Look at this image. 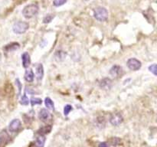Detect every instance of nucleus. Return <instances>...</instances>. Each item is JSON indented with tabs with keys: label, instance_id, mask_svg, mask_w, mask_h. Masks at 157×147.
<instances>
[{
	"label": "nucleus",
	"instance_id": "1",
	"mask_svg": "<svg viewBox=\"0 0 157 147\" xmlns=\"http://www.w3.org/2000/svg\"><path fill=\"white\" fill-rule=\"evenodd\" d=\"M39 7L37 4H29L22 10V15L26 18H31L38 14Z\"/></svg>",
	"mask_w": 157,
	"mask_h": 147
},
{
	"label": "nucleus",
	"instance_id": "2",
	"mask_svg": "<svg viewBox=\"0 0 157 147\" xmlns=\"http://www.w3.org/2000/svg\"><path fill=\"white\" fill-rule=\"evenodd\" d=\"M94 16L99 22H105L108 18V11L104 7H98L94 9Z\"/></svg>",
	"mask_w": 157,
	"mask_h": 147
},
{
	"label": "nucleus",
	"instance_id": "3",
	"mask_svg": "<svg viewBox=\"0 0 157 147\" xmlns=\"http://www.w3.org/2000/svg\"><path fill=\"white\" fill-rule=\"evenodd\" d=\"M28 28H29V25H28V22H24V21H18L14 24L12 30H13L14 33L21 35V34H24L26 32Z\"/></svg>",
	"mask_w": 157,
	"mask_h": 147
},
{
	"label": "nucleus",
	"instance_id": "4",
	"mask_svg": "<svg viewBox=\"0 0 157 147\" xmlns=\"http://www.w3.org/2000/svg\"><path fill=\"white\" fill-rule=\"evenodd\" d=\"M123 121V117L122 114L119 112L114 113L110 117V123L111 125L114 126H117L120 125Z\"/></svg>",
	"mask_w": 157,
	"mask_h": 147
},
{
	"label": "nucleus",
	"instance_id": "5",
	"mask_svg": "<svg viewBox=\"0 0 157 147\" xmlns=\"http://www.w3.org/2000/svg\"><path fill=\"white\" fill-rule=\"evenodd\" d=\"M127 65L128 68L131 71H138V70L140 69L142 64L138 59L132 58L128 60L127 62Z\"/></svg>",
	"mask_w": 157,
	"mask_h": 147
},
{
	"label": "nucleus",
	"instance_id": "6",
	"mask_svg": "<svg viewBox=\"0 0 157 147\" xmlns=\"http://www.w3.org/2000/svg\"><path fill=\"white\" fill-rule=\"evenodd\" d=\"M22 122L18 119H14L10 122L8 125V130L11 133H17L21 129Z\"/></svg>",
	"mask_w": 157,
	"mask_h": 147
},
{
	"label": "nucleus",
	"instance_id": "7",
	"mask_svg": "<svg viewBox=\"0 0 157 147\" xmlns=\"http://www.w3.org/2000/svg\"><path fill=\"white\" fill-rule=\"evenodd\" d=\"M98 85H99L101 89L104 90V91H109L112 88L113 81L110 78H104L99 81Z\"/></svg>",
	"mask_w": 157,
	"mask_h": 147
},
{
	"label": "nucleus",
	"instance_id": "8",
	"mask_svg": "<svg viewBox=\"0 0 157 147\" xmlns=\"http://www.w3.org/2000/svg\"><path fill=\"white\" fill-rule=\"evenodd\" d=\"M123 72V71L122 67L120 66V65H114L110 70V75L114 78L121 77Z\"/></svg>",
	"mask_w": 157,
	"mask_h": 147
},
{
	"label": "nucleus",
	"instance_id": "9",
	"mask_svg": "<svg viewBox=\"0 0 157 147\" xmlns=\"http://www.w3.org/2000/svg\"><path fill=\"white\" fill-rule=\"evenodd\" d=\"M36 68H35V71H36V78L38 81H41V79L43 78L44 76V68L42 64H37Z\"/></svg>",
	"mask_w": 157,
	"mask_h": 147
},
{
	"label": "nucleus",
	"instance_id": "10",
	"mask_svg": "<svg viewBox=\"0 0 157 147\" xmlns=\"http://www.w3.org/2000/svg\"><path fill=\"white\" fill-rule=\"evenodd\" d=\"M22 65L25 68H28L31 65V58L28 52H24L22 55Z\"/></svg>",
	"mask_w": 157,
	"mask_h": 147
},
{
	"label": "nucleus",
	"instance_id": "11",
	"mask_svg": "<svg viewBox=\"0 0 157 147\" xmlns=\"http://www.w3.org/2000/svg\"><path fill=\"white\" fill-rule=\"evenodd\" d=\"M51 117L48 110H47L45 108H42L41 110H40L39 113H38V118L41 120V121H47L49 117Z\"/></svg>",
	"mask_w": 157,
	"mask_h": 147
},
{
	"label": "nucleus",
	"instance_id": "12",
	"mask_svg": "<svg viewBox=\"0 0 157 147\" xmlns=\"http://www.w3.org/2000/svg\"><path fill=\"white\" fill-rule=\"evenodd\" d=\"M20 48V45L18 42H12V43L8 44V45H5L4 50L7 52H9V51H14L18 50Z\"/></svg>",
	"mask_w": 157,
	"mask_h": 147
},
{
	"label": "nucleus",
	"instance_id": "13",
	"mask_svg": "<svg viewBox=\"0 0 157 147\" xmlns=\"http://www.w3.org/2000/svg\"><path fill=\"white\" fill-rule=\"evenodd\" d=\"M45 140H46V138H45V136L38 135L35 139V145L37 147H44Z\"/></svg>",
	"mask_w": 157,
	"mask_h": 147
},
{
	"label": "nucleus",
	"instance_id": "14",
	"mask_svg": "<svg viewBox=\"0 0 157 147\" xmlns=\"http://www.w3.org/2000/svg\"><path fill=\"white\" fill-rule=\"evenodd\" d=\"M34 78H35V75H34V72L32 70H27L25 71L24 78H25V80L27 82H32L34 80Z\"/></svg>",
	"mask_w": 157,
	"mask_h": 147
},
{
	"label": "nucleus",
	"instance_id": "15",
	"mask_svg": "<svg viewBox=\"0 0 157 147\" xmlns=\"http://www.w3.org/2000/svg\"><path fill=\"white\" fill-rule=\"evenodd\" d=\"M55 58L58 61H62L63 60L66 58V52L63 51H57L55 55Z\"/></svg>",
	"mask_w": 157,
	"mask_h": 147
},
{
	"label": "nucleus",
	"instance_id": "16",
	"mask_svg": "<svg viewBox=\"0 0 157 147\" xmlns=\"http://www.w3.org/2000/svg\"><path fill=\"white\" fill-rule=\"evenodd\" d=\"M51 126H44V127L40 128L39 130L38 131V135L45 136V134L51 132Z\"/></svg>",
	"mask_w": 157,
	"mask_h": 147
},
{
	"label": "nucleus",
	"instance_id": "17",
	"mask_svg": "<svg viewBox=\"0 0 157 147\" xmlns=\"http://www.w3.org/2000/svg\"><path fill=\"white\" fill-rule=\"evenodd\" d=\"M45 104L48 109L51 110H55V104H54V102L51 101V99L50 97L45 98Z\"/></svg>",
	"mask_w": 157,
	"mask_h": 147
},
{
	"label": "nucleus",
	"instance_id": "18",
	"mask_svg": "<svg viewBox=\"0 0 157 147\" xmlns=\"http://www.w3.org/2000/svg\"><path fill=\"white\" fill-rule=\"evenodd\" d=\"M55 18V15H52V14H48L47 15H45L43 18V23L44 24H48L52 21Z\"/></svg>",
	"mask_w": 157,
	"mask_h": 147
},
{
	"label": "nucleus",
	"instance_id": "19",
	"mask_svg": "<svg viewBox=\"0 0 157 147\" xmlns=\"http://www.w3.org/2000/svg\"><path fill=\"white\" fill-rule=\"evenodd\" d=\"M31 104L32 105V106H34V105H40V104H41V103H42V101H41L40 98H38V97H32L31 99Z\"/></svg>",
	"mask_w": 157,
	"mask_h": 147
},
{
	"label": "nucleus",
	"instance_id": "20",
	"mask_svg": "<svg viewBox=\"0 0 157 147\" xmlns=\"http://www.w3.org/2000/svg\"><path fill=\"white\" fill-rule=\"evenodd\" d=\"M67 2V0H54L53 1V5L55 7H60L61 5H65Z\"/></svg>",
	"mask_w": 157,
	"mask_h": 147
},
{
	"label": "nucleus",
	"instance_id": "21",
	"mask_svg": "<svg viewBox=\"0 0 157 147\" xmlns=\"http://www.w3.org/2000/svg\"><path fill=\"white\" fill-rule=\"evenodd\" d=\"M20 103H21V104H22V105H25V106H27V105H28L29 100H28V97H27L26 94H25L22 97V98H21V101H20Z\"/></svg>",
	"mask_w": 157,
	"mask_h": 147
},
{
	"label": "nucleus",
	"instance_id": "22",
	"mask_svg": "<svg viewBox=\"0 0 157 147\" xmlns=\"http://www.w3.org/2000/svg\"><path fill=\"white\" fill-rule=\"evenodd\" d=\"M72 110H73L72 106H71V105H69V104H68V105H66V106L64 107V114H65V116H68V114H69V113L71 112Z\"/></svg>",
	"mask_w": 157,
	"mask_h": 147
},
{
	"label": "nucleus",
	"instance_id": "23",
	"mask_svg": "<svg viewBox=\"0 0 157 147\" xmlns=\"http://www.w3.org/2000/svg\"><path fill=\"white\" fill-rule=\"evenodd\" d=\"M156 69H157V65H155V64H153V65H150V66L149 67V71H151V72H152L154 75H157Z\"/></svg>",
	"mask_w": 157,
	"mask_h": 147
},
{
	"label": "nucleus",
	"instance_id": "24",
	"mask_svg": "<svg viewBox=\"0 0 157 147\" xmlns=\"http://www.w3.org/2000/svg\"><path fill=\"white\" fill-rule=\"evenodd\" d=\"M113 141H111V144H112L113 145H117L118 144H120V139H119V138H117V137H114L113 138Z\"/></svg>",
	"mask_w": 157,
	"mask_h": 147
},
{
	"label": "nucleus",
	"instance_id": "25",
	"mask_svg": "<svg viewBox=\"0 0 157 147\" xmlns=\"http://www.w3.org/2000/svg\"><path fill=\"white\" fill-rule=\"evenodd\" d=\"M15 83H16V85H18V94H20V92H21V88H22V85H21V83H20L19 80L18 79H16V81H15Z\"/></svg>",
	"mask_w": 157,
	"mask_h": 147
},
{
	"label": "nucleus",
	"instance_id": "26",
	"mask_svg": "<svg viewBox=\"0 0 157 147\" xmlns=\"http://www.w3.org/2000/svg\"><path fill=\"white\" fill-rule=\"evenodd\" d=\"M98 147H108V145L106 142H101V143L99 144Z\"/></svg>",
	"mask_w": 157,
	"mask_h": 147
},
{
	"label": "nucleus",
	"instance_id": "27",
	"mask_svg": "<svg viewBox=\"0 0 157 147\" xmlns=\"http://www.w3.org/2000/svg\"><path fill=\"white\" fill-rule=\"evenodd\" d=\"M2 143H3V138L0 136V147L2 146Z\"/></svg>",
	"mask_w": 157,
	"mask_h": 147
}]
</instances>
